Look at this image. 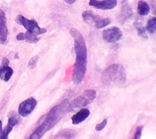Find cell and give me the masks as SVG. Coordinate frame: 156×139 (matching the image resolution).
<instances>
[{"mask_svg":"<svg viewBox=\"0 0 156 139\" xmlns=\"http://www.w3.org/2000/svg\"><path fill=\"white\" fill-rule=\"evenodd\" d=\"M102 37L105 41L108 43H115L119 41L122 38V32L117 27H113L109 29L103 30Z\"/></svg>","mask_w":156,"mask_h":139,"instance_id":"ba28073f","label":"cell"},{"mask_svg":"<svg viewBox=\"0 0 156 139\" xmlns=\"http://www.w3.org/2000/svg\"><path fill=\"white\" fill-rule=\"evenodd\" d=\"M137 10L138 13H139L140 16H147L149 13H150V5H149L146 2L144 1V0H139V2H138Z\"/></svg>","mask_w":156,"mask_h":139,"instance_id":"5bb4252c","label":"cell"},{"mask_svg":"<svg viewBox=\"0 0 156 139\" xmlns=\"http://www.w3.org/2000/svg\"><path fill=\"white\" fill-rule=\"evenodd\" d=\"M64 1L67 3V4L72 5V4H73V3L77 1V0H64Z\"/></svg>","mask_w":156,"mask_h":139,"instance_id":"d4e9b609","label":"cell"},{"mask_svg":"<svg viewBox=\"0 0 156 139\" xmlns=\"http://www.w3.org/2000/svg\"><path fill=\"white\" fill-rule=\"evenodd\" d=\"M16 21L18 24H21L24 27L27 32L30 33L35 35H41V34L45 33L47 30L44 28H41L38 26V22L34 19H28L23 16L22 15H19L16 19Z\"/></svg>","mask_w":156,"mask_h":139,"instance_id":"8992f818","label":"cell"},{"mask_svg":"<svg viewBox=\"0 0 156 139\" xmlns=\"http://www.w3.org/2000/svg\"><path fill=\"white\" fill-rule=\"evenodd\" d=\"M2 131V122L0 120V134H1Z\"/></svg>","mask_w":156,"mask_h":139,"instance_id":"484cf974","label":"cell"},{"mask_svg":"<svg viewBox=\"0 0 156 139\" xmlns=\"http://www.w3.org/2000/svg\"><path fill=\"white\" fill-rule=\"evenodd\" d=\"M89 110L86 109V108H82L80 111H78L77 113L74 114L73 116L72 117V124H74V125L80 124L81 122H84V121L89 116Z\"/></svg>","mask_w":156,"mask_h":139,"instance_id":"4fadbf2b","label":"cell"},{"mask_svg":"<svg viewBox=\"0 0 156 139\" xmlns=\"http://www.w3.org/2000/svg\"><path fill=\"white\" fill-rule=\"evenodd\" d=\"M147 31L150 34H154L156 30V19L155 17L150 18L147 21L146 27Z\"/></svg>","mask_w":156,"mask_h":139,"instance_id":"9a60e30c","label":"cell"},{"mask_svg":"<svg viewBox=\"0 0 156 139\" xmlns=\"http://www.w3.org/2000/svg\"><path fill=\"white\" fill-rule=\"evenodd\" d=\"M144 129V127L143 126H139L136 128V132H135V134H134V137L133 138L135 139H139L141 138V134H142V130Z\"/></svg>","mask_w":156,"mask_h":139,"instance_id":"7402d4cb","label":"cell"},{"mask_svg":"<svg viewBox=\"0 0 156 139\" xmlns=\"http://www.w3.org/2000/svg\"><path fill=\"white\" fill-rule=\"evenodd\" d=\"M82 16L85 22L89 25L94 26L97 29H101L109 25L111 21L109 18H102L100 16L96 15L92 11L86 10L82 13Z\"/></svg>","mask_w":156,"mask_h":139,"instance_id":"5b68a950","label":"cell"},{"mask_svg":"<svg viewBox=\"0 0 156 139\" xmlns=\"http://www.w3.org/2000/svg\"><path fill=\"white\" fill-rule=\"evenodd\" d=\"M70 34L74 41V52L76 60L72 74V81L75 85H79L84 79L87 68V48L83 35L75 28H71Z\"/></svg>","mask_w":156,"mask_h":139,"instance_id":"6da1fadb","label":"cell"},{"mask_svg":"<svg viewBox=\"0 0 156 139\" xmlns=\"http://www.w3.org/2000/svg\"><path fill=\"white\" fill-rule=\"evenodd\" d=\"M74 132L70 130H63L60 132L58 134H57L55 138H74Z\"/></svg>","mask_w":156,"mask_h":139,"instance_id":"2e32d148","label":"cell"},{"mask_svg":"<svg viewBox=\"0 0 156 139\" xmlns=\"http://www.w3.org/2000/svg\"><path fill=\"white\" fill-rule=\"evenodd\" d=\"M9 60L4 58L0 66V79L5 82H8L11 78L13 74V70L12 68L9 66Z\"/></svg>","mask_w":156,"mask_h":139,"instance_id":"30bf717a","label":"cell"},{"mask_svg":"<svg viewBox=\"0 0 156 139\" xmlns=\"http://www.w3.org/2000/svg\"><path fill=\"white\" fill-rule=\"evenodd\" d=\"M39 60V58L38 56H34L33 57V58H31L30 60H29V63H28V67L30 68V69H34V68L37 65V63H38Z\"/></svg>","mask_w":156,"mask_h":139,"instance_id":"44dd1931","label":"cell"},{"mask_svg":"<svg viewBox=\"0 0 156 139\" xmlns=\"http://www.w3.org/2000/svg\"><path fill=\"white\" fill-rule=\"evenodd\" d=\"M37 105V101L34 98L30 97L22 102L19 106L18 113L22 117H26L29 116L35 109Z\"/></svg>","mask_w":156,"mask_h":139,"instance_id":"52a82bcc","label":"cell"},{"mask_svg":"<svg viewBox=\"0 0 156 139\" xmlns=\"http://www.w3.org/2000/svg\"><path fill=\"white\" fill-rule=\"evenodd\" d=\"M127 75L125 68L119 64H113L102 74V81L108 85L122 86L125 85Z\"/></svg>","mask_w":156,"mask_h":139,"instance_id":"3957f363","label":"cell"},{"mask_svg":"<svg viewBox=\"0 0 156 139\" xmlns=\"http://www.w3.org/2000/svg\"><path fill=\"white\" fill-rule=\"evenodd\" d=\"M107 123H108L107 119H104V120L102 121V122L100 123V124H98L97 126H96L95 130H97V131H101V130H103L104 128L105 127V126L107 125Z\"/></svg>","mask_w":156,"mask_h":139,"instance_id":"603a6c76","label":"cell"},{"mask_svg":"<svg viewBox=\"0 0 156 139\" xmlns=\"http://www.w3.org/2000/svg\"><path fill=\"white\" fill-rule=\"evenodd\" d=\"M13 127H11L10 125L8 124L6 127L5 128L4 130L2 131L1 134H0V139H6L8 138L9 134L10 133V132L12 131L13 130Z\"/></svg>","mask_w":156,"mask_h":139,"instance_id":"d6986e66","label":"cell"},{"mask_svg":"<svg viewBox=\"0 0 156 139\" xmlns=\"http://www.w3.org/2000/svg\"><path fill=\"white\" fill-rule=\"evenodd\" d=\"M135 25H136L138 34H139L140 36H141L142 38H147V34L146 30H145V28L141 25V24L138 23V24H135Z\"/></svg>","mask_w":156,"mask_h":139,"instance_id":"ac0fdd59","label":"cell"},{"mask_svg":"<svg viewBox=\"0 0 156 139\" xmlns=\"http://www.w3.org/2000/svg\"><path fill=\"white\" fill-rule=\"evenodd\" d=\"M24 34H25V40L24 41H26L29 43L35 44V43H37L39 40H40V38H37L36 35H33V34L29 33V32H27V33Z\"/></svg>","mask_w":156,"mask_h":139,"instance_id":"e0dca14e","label":"cell"},{"mask_svg":"<svg viewBox=\"0 0 156 139\" xmlns=\"http://www.w3.org/2000/svg\"><path fill=\"white\" fill-rule=\"evenodd\" d=\"M133 16V11L131 9L130 5L127 2V0H123L122 2V7L121 10V13H120L119 21L122 23H124L127 19H130Z\"/></svg>","mask_w":156,"mask_h":139,"instance_id":"7c38bea8","label":"cell"},{"mask_svg":"<svg viewBox=\"0 0 156 139\" xmlns=\"http://www.w3.org/2000/svg\"><path fill=\"white\" fill-rule=\"evenodd\" d=\"M90 6L100 10H111L117 5V0H89Z\"/></svg>","mask_w":156,"mask_h":139,"instance_id":"9c48e42d","label":"cell"},{"mask_svg":"<svg viewBox=\"0 0 156 139\" xmlns=\"http://www.w3.org/2000/svg\"><path fill=\"white\" fill-rule=\"evenodd\" d=\"M8 29L7 26V18L5 12L0 9V44H5L7 41Z\"/></svg>","mask_w":156,"mask_h":139,"instance_id":"8fae6325","label":"cell"},{"mask_svg":"<svg viewBox=\"0 0 156 139\" xmlns=\"http://www.w3.org/2000/svg\"><path fill=\"white\" fill-rule=\"evenodd\" d=\"M19 118H18L16 116L12 115V116H10V117H9L8 124H9V125H10L11 127H15L16 125H17V124H19Z\"/></svg>","mask_w":156,"mask_h":139,"instance_id":"ffe728a7","label":"cell"},{"mask_svg":"<svg viewBox=\"0 0 156 139\" xmlns=\"http://www.w3.org/2000/svg\"><path fill=\"white\" fill-rule=\"evenodd\" d=\"M16 39L18 41H24L25 40V34L21 33L16 36Z\"/></svg>","mask_w":156,"mask_h":139,"instance_id":"cb8c5ba5","label":"cell"},{"mask_svg":"<svg viewBox=\"0 0 156 139\" xmlns=\"http://www.w3.org/2000/svg\"><path fill=\"white\" fill-rule=\"evenodd\" d=\"M97 92L94 89H87L83 92L82 95L76 98L69 105V112H72L78 108H84L87 105L94 100Z\"/></svg>","mask_w":156,"mask_h":139,"instance_id":"277c9868","label":"cell"},{"mask_svg":"<svg viewBox=\"0 0 156 139\" xmlns=\"http://www.w3.org/2000/svg\"><path fill=\"white\" fill-rule=\"evenodd\" d=\"M69 103L64 102L54 107L45 116V120L40 126L36 128L34 133L30 135V138L38 139L41 138L49 130L52 129L53 127L56 125L64 116L65 114L69 112Z\"/></svg>","mask_w":156,"mask_h":139,"instance_id":"7a4b0ae2","label":"cell"}]
</instances>
